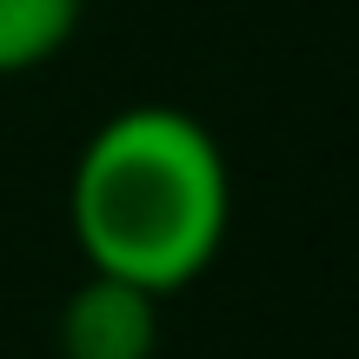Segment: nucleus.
I'll return each mask as SVG.
<instances>
[{
  "label": "nucleus",
  "mask_w": 359,
  "mask_h": 359,
  "mask_svg": "<svg viewBox=\"0 0 359 359\" xmlns=\"http://www.w3.org/2000/svg\"><path fill=\"white\" fill-rule=\"evenodd\" d=\"M87 0H0V80L34 74L80 34Z\"/></svg>",
  "instance_id": "7ed1b4c3"
},
{
  "label": "nucleus",
  "mask_w": 359,
  "mask_h": 359,
  "mask_svg": "<svg viewBox=\"0 0 359 359\" xmlns=\"http://www.w3.org/2000/svg\"><path fill=\"white\" fill-rule=\"evenodd\" d=\"M67 226L87 273L167 299L219 259L233 226V173L187 107H120L87 133L67 180Z\"/></svg>",
  "instance_id": "f257e3e1"
},
{
  "label": "nucleus",
  "mask_w": 359,
  "mask_h": 359,
  "mask_svg": "<svg viewBox=\"0 0 359 359\" xmlns=\"http://www.w3.org/2000/svg\"><path fill=\"white\" fill-rule=\"evenodd\" d=\"M60 359H154L160 353V299L114 273H87L53 313Z\"/></svg>",
  "instance_id": "f03ea898"
}]
</instances>
